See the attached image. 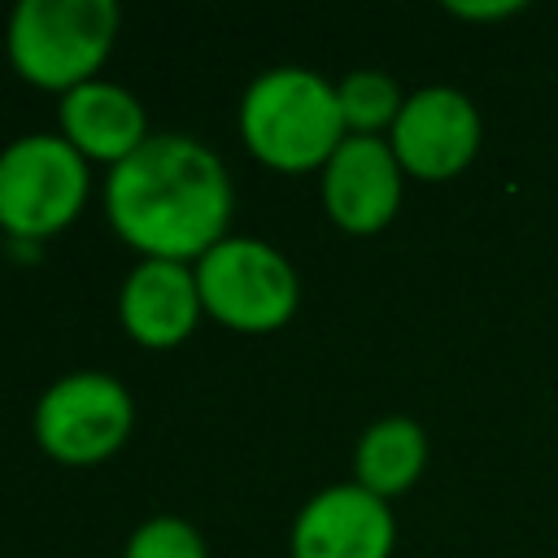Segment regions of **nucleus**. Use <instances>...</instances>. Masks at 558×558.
Wrapping results in <instances>:
<instances>
[{
  "label": "nucleus",
  "instance_id": "obj_1",
  "mask_svg": "<svg viewBox=\"0 0 558 558\" xmlns=\"http://www.w3.org/2000/svg\"><path fill=\"white\" fill-rule=\"evenodd\" d=\"M105 209L113 231L144 257L187 262L227 240L231 179L192 135H148L140 153L113 166Z\"/></svg>",
  "mask_w": 558,
  "mask_h": 558
},
{
  "label": "nucleus",
  "instance_id": "obj_2",
  "mask_svg": "<svg viewBox=\"0 0 558 558\" xmlns=\"http://www.w3.org/2000/svg\"><path fill=\"white\" fill-rule=\"evenodd\" d=\"M240 131L257 161L288 174L327 166L349 135L336 87L301 65H279L248 83L240 100Z\"/></svg>",
  "mask_w": 558,
  "mask_h": 558
},
{
  "label": "nucleus",
  "instance_id": "obj_3",
  "mask_svg": "<svg viewBox=\"0 0 558 558\" xmlns=\"http://www.w3.org/2000/svg\"><path fill=\"white\" fill-rule=\"evenodd\" d=\"M113 35V0H22L9 17V61L26 83L65 96L96 78Z\"/></svg>",
  "mask_w": 558,
  "mask_h": 558
},
{
  "label": "nucleus",
  "instance_id": "obj_4",
  "mask_svg": "<svg viewBox=\"0 0 558 558\" xmlns=\"http://www.w3.org/2000/svg\"><path fill=\"white\" fill-rule=\"evenodd\" d=\"M87 201V157L61 135H22L0 153V227L17 240L57 235Z\"/></svg>",
  "mask_w": 558,
  "mask_h": 558
},
{
  "label": "nucleus",
  "instance_id": "obj_5",
  "mask_svg": "<svg viewBox=\"0 0 558 558\" xmlns=\"http://www.w3.org/2000/svg\"><path fill=\"white\" fill-rule=\"evenodd\" d=\"M201 305L231 331H275L296 310V270L262 240L227 235L196 266Z\"/></svg>",
  "mask_w": 558,
  "mask_h": 558
},
{
  "label": "nucleus",
  "instance_id": "obj_6",
  "mask_svg": "<svg viewBox=\"0 0 558 558\" xmlns=\"http://www.w3.org/2000/svg\"><path fill=\"white\" fill-rule=\"evenodd\" d=\"M131 436V397L113 375L78 371L57 379L35 405V440L65 466H92Z\"/></svg>",
  "mask_w": 558,
  "mask_h": 558
},
{
  "label": "nucleus",
  "instance_id": "obj_7",
  "mask_svg": "<svg viewBox=\"0 0 558 558\" xmlns=\"http://www.w3.org/2000/svg\"><path fill=\"white\" fill-rule=\"evenodd\" d=\"M388 144L405 174L453 179L480 148V113L458 87H423L405 96Z\"/></svg>",
  "mask_w": 558,
  "mask_h": 558
},
{
  "label": "nucleus",
  "instance_id": "obj_8",
  "mask_svg": "<svg viewBox=\"0 0 558 558\" xmlns=\"http://www.w3.org/2000/svg\"><path fill=\"white\" fill-rule=\"evenodd\" d=\"M323 205L336 227L371 235L392 222L401 205V161L379 135H344L323 166Z\"/></svg>",
  "mask_w": 558,
  "mask_h": 558
},
{
  "label": "nucleus",
  "instance_id": "obj_9",
  "mask_svg": "<svg viewBox=\"0 0 558 558\" xmlns=\"http://www.w3.org/2000/svg\"><path fill=\"white\" fill-rule=\"evenodd\" d=\"M392 510L362 484H331L292 523V558H388Z\"/></svg>",
  "mask_w": 558,
  "mask_h": 558
},
{
  "label": "nucleus",
  "instance_id": "obj_10",
  "mask_svg": "<svg viewBox=\"0 0 558 558\" xmlns=\"http://www.w3.org/2000/svg\"><path fill=\"white\" fill-rule=\"evenodd\" d=\"M118 314H122L126 336L148 349H170V344L187 340L196 318L205 314L196 270H187L183 262L144 257L122 283Z\"/></svg>",
  "mask_w": 558,
  "mask_h": 558
},
{
  "label": "nucleus",
  "instance_id": "obj_11",
  "mask_svg": "<svg viewBox=\"0 0 558 558\" xmlns=\"http://www.w3.org/2000/svg\"><path fill=\"white\" fill-rule=\"evenodd\" d=\"M61 140H70L83 157L122 166L148 140L144 105L126 87L92 78L61 96Z\"/></svg>",
  "mask_w": 558,
  "mask_h": 558
},
{
  "label": "nucleus",
  "instance_id": "obj_12",
  "mask_svg": "<svg viewBox=\"0 0 558 558\" xmlns=\"http://www.w3.org/2000/svg\"><path fill=\"white\" fill-rule=\"evenodd\" d=\"M353 462H357V484L388 501L418 480L427 462V436L414 418H401V414L379 418L362 432Z\"/></svg>",
  "mask_w": 558,
  "mask_h": 558
},
{
  "label": "nucleus",
  "instance_id": "obj_13",
  "mask_svg": "<svg viewBox=\"0 0 558 558\" xmlns=\"http://www.w3.org/2000/svg\"><path fill=\"white\" fill-rule=\"evenodd\" d=\"M340 118L349 135H375L379 126H392L401 113V87L379 70H353L336 83Z\"/></svg>",
  "mask_w": 558,
  "mask_h": 558
},
{
  "label": "nucleus",
  "instance_id": "obj_14",
  "mask_svg": "<svg viewBox=\"0 0 558 558\" xmlns=\"http://www.w3.org/2000/svg\"><path fill=\"white\" fill-rule=\"evenodd\" d=\"M126 558H205V541L192 523L174 514H157L131 532Z\"/></svg>",
  "mask_w": 558,
  "mask_h": 558
},
{
  "label": "nucleus",
  "instance_id": "obj_15",
  "mask_svg": "<svg viewBox=\"0 0 558 558\" xmlns=\"http://www.w3.org/2000/svg\"><path fill=\"white\" fill-rule=\"evenodd\" d=\"M453 13H462V17H501V13H514L519 9V0H497V4H449Z\"/></svg>",
  "mask_w": 558,
  "mask_h": 558
}]
</instances>
